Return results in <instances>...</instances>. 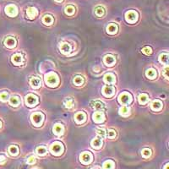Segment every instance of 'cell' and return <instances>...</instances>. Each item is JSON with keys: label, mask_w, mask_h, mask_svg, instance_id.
Returning <instances> with one entry per match:
<instances>
[{"label": "cell", "mask_w": 169, "mask_h": 169, "mask_svg": "<svg viewBox=\"0 0 169 169\" xmlns=\"http://www.w3.org/2000/svg\"><path fill=\"white\" fill-rule=\"evenodd\" d=\"M168 68L166 67L165 70H164V75L166 77V79H168Z\"/></svg>", "instance_id": "obj_43"}, {"label": "cell", "mask_w": 169, "mask_h": 169, "mask_svg": "<svg viewBox=\"0 0 169 169\" xmlns=\"http://www.w3.org/2000/svg\"><path fill=\"white\" fill-rule=\"evenodd\" d=\"M125 20H126L127 22H129L130 24H134L138 20V14H137V12L133 11V10L128 11L125 14Z\"/></svg>", "instance_id": "obj_4"}, {"label": "cell", "mask_w": 169, "mask_h": 169, "mask_svg": "<svg viewBox=\"0 0 169 169\" xmlns=\"http://www.w3.org/2000/svg\"><path fill=\"white\" fill-rule=\"evenodd\" d=\"M26 13H27L28 18L31 19V20H33L36 16L37 15V10H36V9L34 8V7H30V8H28Z\"/></svg>", "instance_id": "obj_16"}, {"label": "cell", "mask_w": 169, "mask_h": 169, "mask_svg": "<svg viewBox=\"0 0 169 169\" xmlns=\"http://www.w3.org/2000/svg\"><path fill=\"white\" fill-rule=\"evenodd\" d=\"M95 13H96V15L97 16H103L104 15V14H105V9H104V8L103 7H102V6H98V7H96V9H95Z\"/></svg>", "instance_id": "obj_29"}, {"label": "cell", "mask_w": 169, "mask_h": 169, "mask_svg": "<svg viewBox=\"0 0 169 169\" xmlns=\"http://www.w3.org/2000/svg\"><path fill=\"white\" fill-rule=\"evenodd\" d=\"M4 44L9 48H13L16 45V40L13 37H7L4 41Z\"/></svg>", "instance_id": "obj_14"}, {"label": "cell", "mask_w": 169, "mask_h": 169, "mask_svg": "<svg viewBox=\"0 0 169 169\" xmlns=\"http://www.w3.org/2000/svg\"><path fill=\"white\" fill-rule=\"evenodd\" d=\"M119 102L122 105H128L132 102V96L128 92H123L119 96Z\"/></svg>", "instance_id": "obj_3"}, {"label": "cell", "mask_w": 169, "mask_h": 169, "mask_svg": "<svg viewBox=\"0 0 169 169\" xmlns=\"http://www.w3.org/2000/svg\"><path fill=\"white\" fill-rule=\"evenodd\" d=\"M46 83L47 86H51V87H55L59 85V79L58 75L55 73H50L47 75H46Z\"/></svg>", "instance_id": "obj_1"}, {"label": "cell", "mask_w": 169, "mask_h": 169, "mask_svg": "<svg viewBox=\"0 0 169 169\" xmlns=\"http://www.w3.org/2000/svg\"><path fill=\"white\" fill-rule=\"evenodd\" d=\"M5 12L6 14L10 17H15V16L17 15L18 14V9L16 8L15 5H13V4H10V5H8L5 9Z\"/></svg>", "instance_id": "obj_7"}, {"label": "cell", "mask_w": 169, "mask_h": 169, "mask_svg": "<svg viewBox=\"0 0 169 169\" xmlns=\"http://www.w3.org/2000/svg\"><path fill=\"white\" fill-rule=\"evenodd\" d=\"M75 119L78 123H83L86 120V115L85 112H79L75 114Z\"/></svg>", "instance_id": "obj_10"}, {"label": "cell", "mask_w": 169, "mask_h": 169, "mask_svg": "<svg viewBox=\"0 0 169 169\" xmlns=\"http://www.w3.org/2000/svg\"><path fill=\"white\" fill-rule=\"evenodd\" d=\"M11 61L13 63H15V65H20V63H23V58L20 54L19 53H16V54H14L12 56V59H11Z\"/></svg>", "instance_id": "obj_15"}, {"label": "cell", "mask_w": 169, "mask_h": 169, "mask_svg": "<svg viewBox=\"0 0 169 169\" xmlns=\"http://www.w3.org/2000/svg\"><path fill=\"white\" fill-rule=\"evenodd\" d=\"M50 150H51L52 153L59 156V155H60V154H62V152H63V145H62L61 143H59V142H55V143H53V144L51 145Z\"/></svg>", "instance_id": "obj_6"}, {"label": "cell", "mask_w": 169, "mask_h": 169, "mask_svg": "<svg viewBox=\"0 0 169 169\" xmlns=\"http://www.w3.org/2000/svg\"><path fill=\"white\" fill-rule=\"evenodd\" d=\"M55 1H57V2H62L63 0H55Z\"/></svg>", "instance_id": "obj_45"}, {"label": "cell", "mask_w": 169, "mask_h": 169, "mask_svg": "<svg viewBox=\"0 0 169 169\" xmlns=\"http://www.w3.org/2000/svg\"><path fill=\"white\" fill-rule=\"evenodd\" d=\"M107 31L109 34H112V35L116 34L118 31V26L115 24H110L107 28Z\"/></svg>", "instance_id": "obj_22"}, {"label": "cell", "mask_w": 169, "mask_h": 169, "mask_svg": "<svg viewBox=\"0 0 169 169\" xmlns=\"http://www.w3.org/2000/svg\"><path fill=\"white\" fill-rule=\"evenodd\" d=\"M149 100V97L146 94H140L138 97V101L139 104H145Z\"/></svg>", "instance_id": "obj_23"}, {"label": "cell", "mask_w": 169, "mask_h": 169, "mask_svg": "<svg viewBox=\"0 0 169 169\" xmlns=\"http://www.w3.org/2000/svg\"><path fill=\"white\" fill-rule=\"evenodd\" d=\"M151 151L150 149L145 148V149H144V150L142 151V156H145V157H148V156H151Z\"/></svg>", "instance_id": "obj_38"}, {"label": "cell", "mask_w": 169, "mask_h": 169, "mask_svg": "<svg viewBox=\"0 0 169 169\" xmlns=\"http://www.w3.org/2000/svg\"><path fill=\"white\" fill-rule=\"evenodd\" d=\"M94 108L96 109H102V108H104V104L101 102H96L95 105H94Z\"/></svg>", "instance_id": "obj_39"}, {"label": "cell", "mask_w": 169, "mask_h": 169, "mask_svg": "<svg viewBox=\"0 0 169 169\" xmlns=\"http://www.w3.org/2000/svg\"><path fill=\"white\" fill-rule=\"evenodd\" d=\"M104 119H105V116H104L103 112H96L93 114V120L96 123H102L104 121Z\"/></svg>", "instance_id": "obj_9"}, {"label": "cell", "mask_w": 169, "mask_h": 169, "mask_svg": "<svg viewBox=\"0 0 169 169\" xmlns=\"http://www.w3.org/2000/svg\"><path fill=\"white\" fill-rule=\"evenodd\" d=\"M63 132V126L62 124L57 123L54 127H53V133L57 135H60Z\"/></svg>", "instance_id": "obj_20"}, {"label": "cell", "mask_w": 169, "mask_h": 169, "mask_svg": "<svg viewBox=\"0 0 169 169\" xmlns=\"http://www.w3.org/2000/svg\"><path fill=\"white\" fill-rule=\"evenodd\" d=\"M142 53L145 55H151L152 53V49L151 46H145L142 49Z\"/></svg>", "instance_id": "obj_35"}, {"label": "cell", "mask_w": 169, "mask_h": 169, "mask_svg": "<svg viewBox=\"0 0 169 169\" xmlns=\"http://www.w3.org/2000/svg\"><path fill=\"white\" fill-rule=\"evenodd\" d=\"M75 12V8L72 5H69L65 8V14L68 15H72Z\"/></svg>", "instance_id": "obj_28"}, {"label": "cell", "mask_w": 169, "mask_h": 169, "mask_svg": "<svg viewBox=\"0 0 169 169\" xmlns=\"http://www.w3.org/2000/svg\"><path fill=\"white\" fill-rule=\"evenodd\" d=\"M151 107V109L154 111H160L162 108V103L159 100H155L152 102Z\"/></svg>", "instance_id": "obj_18"}, {"label": "cell", "mask_w": 169, "mask_h": 169, "mask_svg": "<svg viewBox=\"0 0 169 169\" xmlns=\"http://www.w3.org/2000/svg\"><path fill=\"white\" fill-rule=\"evenodd\" d=\"M42 22L46 26H50L53 22V18L51 15H45L42 19Z\"/></svg>", "instance_id": "obj_27"}, {"label": "cell", "mask_w": 169, "mask_h": 169, "mask_svg": "<svg viewBox=\"0 0 169 169\" xmlns=\"http://www.w3.org/2000/svg\"><path fill=\"white\" fill-rule=\"evenodd\" d=\"M115 136H116V132H115V130H112V129L108 130V138L112 139V138H114Z\"/></svg>", "instance_id": "obj_40"}, {"label": "cell", "mask_w": 169, "mask_h": 169, "mask_svg": "<svg viewBox=\"0 0 169 169\" xmlns=\"http://www.w3.org/2000/svg\"><path fill=\"white\" fill-rule=\"evenodd\" d=\"M9 151L12 156H15L19 153V148L16 145H11L9 149Z\"/></svg>", "instance_id": "obj_32"}, {"label": "cell", "mask_w": 169, "mask_h": 169, "mask_svg": "<svg viewBox=\"0 0 169 169\" xmlns=\"http://www.w3.org/2000/svg\"><path fill=\"white\" fill-rule=\"evenodd\" d=\"M145 75L148 79H153L156 77V70H154L153 69H150L148 70H146L145 72Z\"/></svg>", "instance_id": "obj_25"}, {"label": "cell", "mask_w": 169, "mask_h": 169, "mask_svg": "<svg viewBox=\"0 0 169 169\" xmlns=\"http://www.w3.org/2000/svg\"><path fill=\"white\" fill-rule=\"evenodd\" d=\"M30 84H31V86L33 88L37 89V88H39L41 86L42 82H41V80H40L39 78H37V77H32L31 79V80H30Z\"/></svg>", "instance_id": "obj_12"}, {"label": "cell", "mask_w": 169, "mask_h": 169, "mask_svg": "<svg viewBox=\"0 0 169 169\" xmlns=\"http://www.w3.org/2000/svg\"><path fill=\"white\" fill-rule=\"evenodd\" d=\"M31 119L32 123L35 126L39 127L42 124V122L44 120V115L42 112H35V113L31 114Z\"/></svg>", "instance_id": "obj_2"}, {"label": "cell", "mask_w": 169, "mask_h": 169, "mask_svg": "<svg viewBox=\"0 0 169 169\" xmlns=\"http://www.w3.org/2000/svg\"><path fill=\"white\" fill-rule=\"evenodd\" d=\"M168 164H167V165H166V168H165V169H168Z\"/></svg>", "instance_id": "obj_44"}, {"label": "cell", "mask_w": 169, "mask_h": 169, "mask_svg": "<svg viewBox=\"0 0 169 169\" xmlns=\"http://www.w3.org/2000/svg\"><path fill=\"white\" fill-rule=\"evenodd\" d=\"M65 108H71L73 106H74V101L72 98H66L64 102H63Z\"/></svg>", "instance_id": "obj_30"}, {"label": "cell", "mask_w": 169, "mask_h": 169, "mask_svg": "<svg viewBox=\"0 0 169 169\" xmlns=\"http://www.w3.org/2000/svg\"><path fill=\"white\" fill-rule=\"evenodd\" d=\"M26 103L29 107H35L38 103V97L36 95L29 94L26 97Z\"/></svg>", "instance_id": "obj_5"}, {"label": "cell", "mask_w": 169, "mask_h": 169, "mask_svg": "<svg viewBox=\"0 0 169 169\" xmlns=\"http://www.w3.org/2000/svg\"><path fill=\"white\" fill-rule=\"evenodd\" d=\"M60 50H61V52L63 53L67 54V53H69L71 52L72 46H71L70 44H69L67 42H63V43H62L61 45H60Z\"/></svg>", "instance_id": "obj_13"}, {"label": "cell", "mask_w": 169, "mask_h": 169, "mask_svg": "<svg viewBox=\"0 0 169 169\" xmlns=\"http://www.w3.org/2000/svg\"><path fill=\"white\" fill-rule=\"evenodd\" d=\"M159 61L162 63H164L166 65L168 64V53H162L159 56Z\"/></svg>", "instance_id": "obj_26"}, {"label": "cell", "mask_w": 169, "mask_h": 169, "mask_svg": "<svg viewBox=\"0 0 169 169\" xmlns=\"http://www.w3.org/2000/svg\"><path fill=\"white\" fill-rule=\"evenodd\" d=\"M9 97V94L7 92H2L0 94V100L2 102H6L8 100Z\"/></svg>", "instance_id": "obj_37"}, {"label": "cell", "mask_w": 169, "mask_h": 169, "mask_svg": "<svg viewBox=\"0 0 169 169\" xmlns=\"http://www.w3.org/2000/svg\"><path fill=\"white\" fill-rule=\"evenodd\" d=\"M104 81L106 83H108V84H113V83H115L116 79H115L114 75L110 74V73L105 75V76H104Z\"/></svg>", "instance_id": "obj_19"}, {"label": "cell", "mask_w": 169, "mask_h": 169, "mask_svg": "<svg viewBox=\"0 0 169 169\" xmlns=\"http://www.w3.org/2000/svg\"><path fill=\"white\" fill-rule=\"evenodd\" d=\"M115 62H116V60H115L114 57L112 56V55H107L104 58V63L107 66H112V65H114Z\"/></svg>", "instance_id": "obj_17"}, {"label": "cell", "mask_w": 169, "mask_h": 169, "mask_svg": "<svg viewBox=\"0 0 169 169\" xmlns=\"http://www.w3.org/2000/svg\"><path fill=\"white\" fill-rule=\"evenodd\" d=\"M92 145L93 148L99 149L102 145V141L101 139L99 138L94 139H92Z\"/></svg>", "instance_id": "obj_21"}, {"label": "cell", "mask_w": 169, "mask_h": 169, "mask_svg": "<svg viewBox=\"0 0 169 169\" xmlns=\"http://www.w3.org/2000/svg\"><path fill=\"white\" fill-rule=\"evenodd\" d=\"M1 126H2V123L0 122V128H1Z\"/></svg>", "instance_id": "obj_46"}, {"label": "cell", "mask_w": 169, "mask_h": 169, "mask_svg": "<svg viewBox=\"0 0 169 169\" xmlns=\"http://www.w3.org/2000/svg\"><path fill=\"white\" fill-rule=\"evenodd\" d=\"M46 152V150L45 147H43V146H39V147H37V149H36V153L38 154V155H41V156H43V155H45Z\"/></svg>", "instance_id": "obj_36"}, {"label": "cell", "mask_w": 169, "mask_h": 169, "mask_svg": "<svg viewBox=\"0 0 169 169\" xmlns=\"http://www.w3.org/2000/svg\"><path fill=\"white\" fill-rule=\"evenodd\" d=\"M35 162H36V158H35L34 156H31V157L27 160V162H28L29 164H33V163H35Z\"/></svg>", "instance_id": "obj_42"}, {"label": "cell", "mask_w": 169, "mask_h": 169, "mask_svg": "<svg viewBox=\"0 0 169 169\" xmlns=\"http://www.w3.org/2000/svg\"><path fill=\"white\" fill-rule=\"evenodd\" d=\"M74 83H75L76 86H81V85L84 83V79H83V77H81V76L75 77V79H74Z\"/></svg>", "instance_id": "obj_33"}, {"label": "cell", "mask_w": 169, "mask_h": 169, "mask_svg": "<svg viewBox=\"0 0 169 169\" xmlns=\"http://www.w3.org/2000/svg\"><path fill=\"white\" fill-rule=\"evenodd\" d=\"M92 159V154L89 152H84L80 155V161L84 163H89Z\"/></svg>", "instance_id": "obj_11"}, {"label": "cell", "mask_w": 169, "mask_h": 169, "mask_svg": "<svg viewBox=\"0 0 169 169\" xmlns=\"http://www.w3.org/2000/svg\"><path fill=\"white\" fill-rule=\"evenodd\" d=\"M103 168H104V169H113V168H114V163L112 161H107L103 164Z\"/></svg>", "instance_id": "obj_34"}, {"label": "cell", "mask_w": 169, "mask_h": 169, "mask_svg": "<svg viewBox=\"0 0 169 169\" xmlns=\"http://www.w3.org/2000/svg\"><path fill=\"white\" fill-rule=\"evenodd\" d=\"M20 98L18 97V96H11L10 97V99H9V103H10V105L11 106H13V107H17L19 104H20Z\"/></svg>", "instance_id": "obj_24"}, {"label": "cell", "mask_w": 169, "mask_h": 169, "mask_svg": "<svg viewBox=\"0 0 169 169\" xmlns=\"http://www.w3.org/2000/svg\"><path fill=\"white\" fill-rule=\"evenodd\" d=\"M102 93L105 96L107 97H111L114 95L115 93V89L112 87V86H106L103 87L102 89Z\"/></svg>", "instance_id": "obj_8"}, {"label": "cell", "mask_w": 169, "mask_h": 169, "mask_svg": "<svg viewBox=\"0 0 169 169\" xmlns=\"http://www.w3.org/2000/svg\"><path fill=\"white\" fill-rule=\"evenodd\" d=\"M96 133H97L98 135H100V136H102V137H105V135H106L105 130H104V129H96Z\"/></svg>", "instance_id": "obj_41"}, {"label": "cell", "mask_w": 169, "mask_h": 169, "mask_svg": "<svg viewBox=\"0 0 169 169\" xmlns=\"http://www.w3.org/2000/svg\"><path fill=\"white\" fill-rule=\"evenodd\" d=\"M129 111H130L129 108L123 106V107L120 108V109H119V114L122 115V116H127V115L129 114Z\"/></svg>", "instance_id": "obj_31"}]
</instances>
